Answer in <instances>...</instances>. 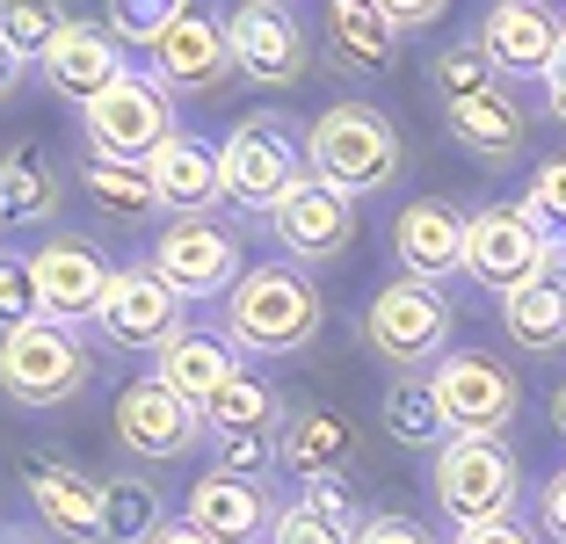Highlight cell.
<instances>
[{
	"mask_svg": "<svg viewBox=\"0 0 566 544\" xmlns=\"http://www.w3.org/2000/svg\"><path fill=\"white\" fill-rule=\"evenodd\" d=\"M146 175L160 189V211H175V218H203L226 203V189H218V146H203L197 132H175L146 160Z\"/></svg>",
	"mask_w": 566,
	"mask_h": 544,
	"instance_id": "cell-26",
	"label": "cell"
},
{
	"mask_svg": "<svg viewBox=\"0 0 566 544\" xmlns=\"http://www.w3.org/2000/svg\"><path fill=\"white\" fill-rule=\"evenodd\" d=\"M429 385L443 399L450 436H501L523 414V385L516 370L486 348H450L443 363H429Z\"/></svg>",
	"mask_w": 566,
	"mask_h": 544,
	"instance_id": "cell-11",
	"label": "cell"
},
{
	"mask_svg": "<svg viewBox=\"0 0 566 544\" xmlns=\"http://www.w3.org/2000/svg\"><path fill=\"white\" fill-rule=\"evenodd\" d=\"M429 494H436V509L450 515V530L494 523V515H516L523 464L501 436H450L429 458Z\"/></svg>",
	"mask_w": 566,
	"mask_h": 544,
	"instance_id": "cell-5",
	"label": "cell"
},
{
	"mask_svg": "<svg viewBox=\"0 0 566 544\" xmlns=\"http://www.w3.org/2000/svg\"><path fill=\"white\" fill-rule=\"evenodd\" d=\"M537 530L566 544V472H552V479H545V494H537Z\"/></svg>",
	"mask_w": 566,
	"mask_h": 544,
	"instance_id": "cell-42",
	"label": "cell"
},
{
	"mask_svg": "<svg viewBox=\"0 0 566 544\" xmlns=\"http://www.w3.org/2000/svg\"><path fill=\"white\" fill-rule=\"evenodd\" d=\"M269 240L283 248V262L319 269V262H342L356 248V197L327 189V181H305L269 211Z\"/></svg>",
	"mask_w": 566,
	"mask_h": 544,
	"instance_id": "cell-15",
	"label": "cell"
},
{
	"mask_svg": "<svg viewBox=\"0 0 566 544\" xmlns=\"http://www.w3.org/2000/svg\"><path fill=\"white\" fill-rule=\"evenodd\" d=\"M356 530L364 523H342V515H319L313 501H291L269 530V544H356Z\"/></svg>",
	"mask_w": 566,
	"mask_h": 544,
	"instance_id": "cell-37",
	"label": "cell"
},
{
	"mask_svg": "<svg viewBox=\"0 0 566 544\" xmlns=\"http://www.w3.org/2000/svg\"><path fill=\"white\" fill-rule=\"evenodd\" d=\"M95 385V348L73 320H30L0 334V399L22 414H59Z\"/></svg>",
	"mask_w": 566,
	"mask_h": 544,
	"instance_id": "cell-3",
	"label": "cell"
},
{
	"mask_svg": "<svg viewBox=\"0 0 566 544\" xmlns=\"http://www.w3.org/2000/svg\"><path fill=\"white\" fill-rule=\"evenodd\" d=\"M552 269H559V240H552L523 203H486V211L465 218V276L480 283V291L509 297V291H523V283L552 276Z\"/></svg>",
	"mask_w": 566,
	"mask_h": 544,
	"instance_id": "cell-6",
	"label": "cell"
},
{
	"mask_svg": "<svg viewBox=\"0 0 566 544\" xmlns=\"http://www.w3.org/2000/svg\"><path fill=\"white\" fill-rule=\"evenodd\" d=\"M153 269H160L167 283L182 297H226L240 276H248V262H240V232L226 226V218H167L160 240H153Z\"/></svg>",
	"mask_w": 566,
	"mask_h": 544,
	"instance_id": "cell-12",
	"label": "cell"
},
{
	"mask_svg": "<svg viewBox=\"0 0 566 544\" xmlns=\"http://www.w3.org/2000/svg\"><path fill=\"white\" fill-rule=\"evenodd\" d=\"M450 544H545V530L523 523V515H494V523H465Z\"/></svg>",
	"mask_w": 566,
	"mask_h": 544,
	"instance_id": "cell-41",
	"label": "cell"
},
{
	"mask_svg": "<svg viewBox=\"0 0 566 544\" xmlns=\"http://www.w3.org/2000/svg\"><path fill=\"white\" fill-rule=\"evenodd\" d=\"M233 36H226V22L203 15V8H189L175 30L153 44V81L167 87V95H211L218 81H233Z\"/></svg>",
	"mask_w": 566,
	"mask_h": 544,
	"instance_id": "cell-19",
	"label": "cell"
},
{
	"mask_svg": "<svg viewBox=\"0 0 566 544\" xmlns=\"http://www.w3.org/2000/svg\"><path fill=\"white\" fill-rule=\"evenodd\" d=\"M429 81H436V95H443V102H465V95H480V87H494L501 73H494V59H486L480 36H458V44L436 59Z\"/></svg>",
	"mask_w": 566,
	"mask_h": 544,
	"instance_id": "cell-35",
	"label": "cell"
},
{
	"mask_svg": "<svg viewBox=\"0 0 566 544\" xmlns=\"http://www.w3.org/2000/svg\"><path fill=\"white\" fill-rule=\"evenodd\" d=\"M160 523H167V515H160L153 479H138V472H117V479H109V544H146Z\"/></svg>",
	"mask_w": 566,
	"mask_h": 544,
	"instance_id": "cell-33",
	"label": "cell"
},
{
	"mask_svg": "<svg viewBox=\"0 0 566 544\" xmlns=\"http://www.w3.org/2000/svg\"><path fill=\"white\" fill-rule=\"evenodd\" d=\"M197 0H102V22H109V36L117 44H138V51H153L175 22L189 15Z\"/></svg>",
	"mask_w": 566,
	"mask_h": 544,
	"instance_id": "cell-32",
	"label": "cell"
},
{
	"mask_svg": "<svg viewBox=\"0 0 566 544\" xmlns=\"http://www.w3.org/2000/svg\"><path fill=\"white\" fill-rule=\"evenodd\" d=\"M523 211H531L552 240H566V160H537V175L523 181Z\"/></svg>",
	"mask_w": 566,
	"mask_h": 544,
	"instance_id": "cell-39",
	"label": "cell"
},
{
	"mask_svg": "<svg viewBox=\"0 0 566 544\" xmlns=\"http://www.w3.org/2000/svg\"><path fill=\"white\" fill-rule=\"evenodd\" d=\"M59 167L44 146H15L0 153V226H51L59 218Z\"/></svg>",
	"mask_w": 566,
	"mask_h": 544,
	"instance_id": "cell-27",
	"label": "cell"
},
{
	"mask_svg": "<svg viewBox=\"0 0 566 544\" xmlns=\"http://www.w3.org/2000/svg\"><path fill=\"white\" fill-rule=\"evenodd\" d=\"M450 297L443 283H421V276H392L364 313V342L370 356H385L392 370H421V363H443L450 356Z\"/></svg>",
	"mask_w": 566,
	"mask_h": 544,
	"instance_id": "cell-7",
	"label": "cell"
},
{
	"mask_svg": "<svg viewBox=\"0 0 566 544\" xmlns=\"http://www.w3.org/2000/svg\"><path fill=\"white\" fill-rule=\"evenodd\" d=\"M0 544H44V537H36V530H22V523H8V515H0Z\"/></svg>",
	"mask_w": 566,
	"mask_h": 544,
	"instance_id": "cell-47",
	"label": "cell"
},
{
	"mask_svg": "<svg viewBox=\"0 0 566 544\" xmlns=\"http://www.w3.org/2000/svg\"><path fill=\"white\" fill-rule=\"evenodd\" d=\"M392 254H400V276L450 283L465 269V211L443 197H415L392 218Z\"/></svg>",
	"mask_w": 566,
	"mask_h": 544,
	"instance_id": "cell-21",
	"label": "cell"
},
{
	"mask_svg": "<svg viewBox=\"0 0 566 544\" xmlns=\"http://www.w3.org/2000/svg\"><path fill=\"white\" fill-rule=\"evenodd\" d=\"M480 44L501 81H545L566 51V15L552 0H494L480 22Z\"/></svg>",
	"mask_w": 566,
	"mask_h": 544,
	"instance_id": "cell-16",
	"label": "cell"
},
{
	"mask_svg": "<svg viewBox=\"0 0 566 544\" xmlns=\"http://www.w3.org/2000/svg\"><path fill=\"white\" fill-rule=\"evenodd\" d=\"M276 450H283V472L298 479H342L356 464V429L342 421L334 407H291L276 429Z\"/></svg>",
	"mask_w": 566,
	"mask_h": 544,
	"instance_id": "cell-25",
	"label": "cell"
},
{
	"mask_svg": "<svg viewBox=\"0 0 566 544\" xmlns=\"http://www.w3.org/2000/svg\"><path fill=\"white\" fill-rule=\"evenodd\" d=\"M537 87H545V109H552V124H566V51H559V66H552Z\"/></svg>",
	"mask_w": 566,
	"mask_h": 544,
	"instance_id": "cell-44",
	"label": "cell"
},
{
	"mask_svg": "<svg viewBox=\"0 0 566 544\" xmlns=\"http://www.w3.org/2000/svg\"><path fill=\"white\" fill-rule=\"evenodd\" d=\"M501 327L523 356H559L566 348V283L559 276H537L523 291L501 297Z\"/></svg>",
	"mask_w": 566,
	"mask_h": 544,
	"instance_id": "cell-28",
	"label": "cell"
},
{
	"mask_svg": "<svg viewBox=\"0 0 566 544\" xmlns=\"http://www.w3.org/2000/svg\"><path fill=\"white\" fill-rule=\"evenodd\" d=\"M30 276H36V297H44L51 320H73V327H95L102 297H109V254L81 232H51L30 248Z\"/></svg>",
	"mask_w": 566,
	"mask_h": 544,
	"instance_id": "cell-14",
	"label": "cell"
},
{
	"mask_svg": "<svg viewBox=\"0 0 566 544\" xmlns=\"http://www.w3.org/2000/svg\"><path fill=\"white\" fill-rule=\"evenodd\" d=\"M313 181V167H305V132H291L283 116H248V124H233L226 132V146H218V189H226V203L233 211H254L269 218L291 189H305Z\"/></svg>",
	"mask_w": 566,
	"mask_h": 544,
	"instance_id": "cell-4",
	"label": "cell"
},
{
	"mask_svg": "<svg viewBox=\"0 0 566 544\" xmlns=\"http://www.w3.org/2000/svg\"><path fill=\"white\" fill-rule=\"evenodd\" d=\"M81 132H87V153H102V160H153L175 138V95L132 66L109 95H95L81 109Z\"/></svg>",
	"mask_w": 566,
	"mask_h": 544,
	"instance_id": "cell-9",
	"label": "cell"
},
{
	"mask_svg": "<svg viewBox=\"0 0 566 544\" xmlns=\"http://www.w3.org/2000/svg\"><path fill=\"white\" fill-rule=\"evenodd\" d=\"M443 132L458 138L472 160L501 167V160H516V153H523L531 116H523V95H516V87L494 81V87H480V95H465V102H443Z\"/></svg>",
	"mask_w": 566,
	"mask_h": 544,
	"instance_id": "cell-22",
	"label": "cell"
},
{
	"mask_svg": "<svg viewBox=\"0 0 566 544\" xmlns=\"http://www.w3.org/2000/svg\"><path fill=\"white\" fill-rule=\"evenodd\" d=\"M22 66H30V59H22V51L8 44V36H0V102H8V95L22 87Z\"/></svg>",
	"mask_w": 566,
	"mask_h": 544,
	"instance_id": "cell-45",
	"label": "cell"
},
{
	"mask_svg": "<svg viewBox=\"0 0 566 544\" xmlns=\"http://www.w3.org/2000/svg\"><path fill=\"white\" fill-rule=\"evenodd\" d=\"M327 327V297H319L313 269L298 262H262L226 291V327L248 356H305Z\"/></svg>",
	"mask_w": 566,
	"mask_h": 544,
	"instance_id": "cell-1",
	"label": "cell"
},
{
	"mask_svg": "<svg viewBox=\"0 0 566 544\" xmlns=\"http://www.w3.org/2000/svg\"><path fill=\"white\" fill-rule=\"evenodd\" d=\"M36 66H44L51 95H59V102H81V109L95 95H109V87L132 73V66H124V44L109 36V22H81V15L66 22V36H59Z\"/></svg>",
	"mask_w": 566,
	"mask_h": 544,
	"instance_id": "cell-20",
	"label": "cell"
},
{
	"mask_svg": "<svg viewBox=\"0 0 566 544\" xmlns=\"http://www.w3.org/2000/svg\"><path fill=\"white\" fill-rule=\"evenodd\" d=\"M240 356H248V348H240L233 334H203V327H182L175 342L160 348V356H153V378H167V385H175L182 399H197V407H211V399L226 393V385H233L240 370H248Z\"/></svg>",
	"mask_w": 566,
	"mask_h": 544,
	"instance_id": "cell-24",
	"label": "cell"
},
{
	"mask_svg": "<svg viewBox=\"0 0 566 544\" xmlns=\"http://www.w3.org/2000/svg\"><path fill=\"white\" fill-rule=\"evenodd\" d=\"M146 544H211V537H203V530L189 523V515H175V523H160V530H153Z\"/></svg>",
	"mask_w": 566,
	"mask_h": 544,
	"instance_id": "cell-46",
	"label": "cell"
},
{
	"mask_svg": "<svg viewBox=\"0 0 566 544\" xmlns=\"http://www.w3.org/2000/svg\"><path fill=\"white\" fill-rule=\"evenodd\" d=\"M283 464L276 429H240V436H218V472H240V479H269Z\"/></svg>",
	"mask_w": 566,
	"mask_h": 544,
	"instance_id": "cell-38",
	"label": "cell"
},
{
	"mask_svg": "<svg viewBox=\"0 0 566 544\" xmlns=\"http://www.w3.org/2000/svg\"><path fill=\"white\" fill-rule=\"evenodd\" d=\"M189 523L203 530L211 544H269V530H276V501H269V479H240V472H203L197 487H189Z\"/></svg>",
	"mask_w": 566,
	"mask_h": 544,
	"instance_id": "cell-18",
	"label": "cell"
},
{
	"mask_svg": "<svg viewBox=\"0 0 566 544\" xmlns=\"http://www.w3.org/2000/svg\"><path fill=\"white\" fill-rule=\"evenodd\" d=\"M226 36H233L240 81H254V87H298L305 66H313L305 22L283 0H240L233 15H226Z\"/></svg>",
	"mask_w": 566,
	"mask_h": 544,
	"instance_id": "cell-13",
	"label": "cell"
},
{
	"mask_svg": "<svg viewBox=\"0 0 566 544\" xmlns=\"http://www.w3.org/2000/svg\"><path fill=\"white\" fill-rule=\"evenodd\" d=\"M378 414H385V436H392V443H407V450H443L450 443L443 399H436V385L421 378V370H400V378L385 385Z\"/></svg>",
	"mask_w": 566,
	"mask_h": 544,
	"instance_id": "cell-29",
	"label": "cell"
},
{
	"mask_svg": "<svg viewBox=\"0 0 566 544\" xmlns=\"http://www.w3.org/2000/svg\"><path fill=\"white\" fill-rule=\"evenodd\" d=\"M109 429H117V450L132 464H175L189 458V450L211 436V421H203L197 399H182L167 378H132L117 393V407H109Z\"/></svg>",
	"mask_w": 566,
	"mask_h": 544,
	"instance_id": "cell-8",
	"label": "cell"
},
{
	"mask_svg": "<svg viewBox=\"0 0 566 544\" xmlns=\"http://www.w3.org/2000/svg\"><path fill=\"white\" fill-rule=\"evenodd\" d=\"M305 167H313V181H327L342 197H370L385 181H400L407 167L400 124L378 102H327L305 124Z\"/></svg>",
	"mask_w": 566,
	"mask_h": 544,
	"instance_id": "cell-2",
	"label": "cell"
},
{
	"mask_svg": "<svg viewBox=\"0 0 566 544\" xmlns=\"http://www.w3.org/2000/svg\"><path fill=\"white\" fill-rule=\"evenodd\" d=\"M552 429L566 436V385H559V393H552Z\"/></svg>",
	"mask_w": 566,
	"mask_h": 544,
	"instance_id": "cell-48",
	"label": "cell"
},
{
	"mask_svg": "<svg viewBox=\"0 0 566 544\" xmlns=\"http://www.w3.org/2000/svg\"><path fill=\"white\" fill-rule=\"evenodd\" d=\"M400 22L378 0H319V44L342 73H385L400 59Z\"/></svg>",
	"mask_w": 566,
	"mask_h": 544,
	"instance_id": "cell-23",
	"label": "cell"
},
{
	"mask_svg": "<svg viewBox=\"0 0 566 544\" xmlns=\"http://www.w3.org/2000/svg\"><path fill=\"white\" fill-rule=\"evenodd\" d=\"M44 320V297H36V276H30V254L22 248H0V334Z\"/></svg>",
	"mask_w": 566,
	"mask_h": 544,
	"instance_id": "cell-36",
	"label": "cell"
},
{
	"mask_svg": "<svg viewBox=\"0 0 566 544\" xmlns=\"http://www.w3.org/2000/svg\"><path fill=\"white\" fill-rule=\"evenodd\" d=\"M203 421H211V436H240V429H283V399L269 378H254V370H240L226 393L203 407Z\"/></svg>",
	"mask_w": 566,
	"mask_h": 544,
	"instance_id": "cell-31",
	"label": "cell"
},
{
	"mask_svg": "<svg viewBox=\"0 0 566 544\" xmlns=\"http://www.w3.org/2000/svg\"><path fill=\"white\" fill-rule=\"evenodd\" d=\"M378 8H385L392 22H400L407 36H415V30H429V22H443V8H450V0H378Z\"/></svg>",
	"mask_w": 566,
	"mask_h": 544,
	"instance_id": "cell-43",
	"label": "cell"
},
{
	"mask_svg": "<svg viewBox=\"0 0 566 544\" xmlns=\"http://www.w3.org/2000/svg\"><path fill=\"white\" fill-rule=\"evenodd\" d=\"M30 509L66 544H109V479L73 472L59 458H30Z\"/></svg>",
	"mask_w": 566,
	"mask_h": 544,
	"instance_id": "cell-17",
	"label": "cell"
},
{
	"mask_svg": "<svg viewBox=\"0 0 566 544\" xmlns=\"http://www.w3.org/2000/svg\"><path fill=\"white\" fill-rule=\"evenodd\" d=\"M66 8L59 0H0V36L22 51V59H44L59 36H66Z\"/></svg>",
	"mask_w": 566,
	"mask_h": 544,
	"instance_id": "cell-34",
	"label": "cell"
},
{
	"mask_svg": "<svg viewBox=\"0 0 566 544\" xmlns=\"http://www.w3.org/2000/svg\"><path fill=\"white\" fill-rule=\"evenodd\" d=\"M356 544H436V530L421 523V515H400V509H385V515H364V530H356Z\"/></svg>",
	"mask_w": 566,
	"mask_h": 544,
	"instance_id": "cell-40",
	"label": "cell"
},
{
	"mask_svg": "<svg viewBox=\"0 0 566 544\" xmlns=\"http://www.w3.org/2000/svg\"><path fill=\"white\" fill-rule=\"evenodd\" d=\"M189 327V297L160 276L153 262H132L109 276V297L95 313V334L109 348H132V356H160L175 334Z\"/></svg>",
	"mask_w": 566,
	"mask_h": 544,
	"instance_id": "cell-10",
	"label": "cell"
},
{
	"mask_svg": "<svg viewBox=\"0 0 566 544\" xmlns=\"http://www.w3.org/2000/svg\"><path fill=\"white\" fill-rule=\"evenodd\" d=\"M81 189H87V203H95L102 218H117V226H138V218L160 211V189H153L146 160H102V153H87Z\"/></svg>",
	"mask_w": 566,
	"mask_h": 544,
	"instance_id": "cell-30",
	"label": "cell"
}]
</instances>
